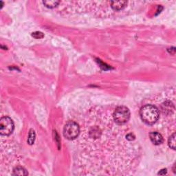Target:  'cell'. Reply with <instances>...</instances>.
<instances>
[{
	"mask_svg": "<svg viewBox=\"0 0 176 176\" xmlns=\"http://www.w3.org/2000/svg\"><path fill=\"white\" fill-rule=\"evenodd\" d=\"M140 118L144 123L151 125L156 123L160 117V112L153 105H146L140 111Z\"/></svg>",
	"mask_w": 176,
	"mask_h": 176,
	"instance_id": "1",
	"label": "cell"
},
{
	"mask_svg": "<svg viewBox=\"0 0 176 176\" xmlns=\"http://www.w3.org/2000/svg\"><path fill=\"white\" fill-rule=\"evenodd\" d=\"M113 117L114 121L118 125H124L127 123L130 118V112L127 107H118L114 111Z\"/></svg>",
	"mask_w": 176,
	"mask_h": 176,
	"instance_id": "2",
	"label": "cell"
},
{
	"mask_svg": "<svg viewBox=\"0 0 176 176\" xmlns=\"http://www.w3.org/2000/svg\"><path fill=\"white\" fill-rule=\"evenodd\" d=\"M80 133L79 125L74 121L68 122L64 126L63 136L68 140H75Z\"/></svg>",
	"mask_w": 176,
	"mask_h": 176,
	"instance_id": "3",
	"label": "cell"
},
{
	"mask_svg": "<svg viewBox=\"0 0 176 176\" xmlns=\"http://www.w3.org/2000/svg\"><path fill=\"white\" fill-rule=\"evenodd\" d=\"M14 128V123L10 117L3 116L0 119V133L1 136H10L13 132Z\"/></svg>",
	"mask_w": 176,
	"mask_h": 176,
	"instance_id": "4",
	"label": "cell"
},
{
	"mask_svg": "<svg viewBox=\"0 0 176 176\" xmlns=\"http://www.w3.org/2000/svg\"><path fill=\"white\" fill-rule=\"evenodd\" d=\"M149 137L151 141L153 142L155 145H159V144H162L164 139L162 135L160 133L157 132V131H152L149 133Z\"/></svg>",
	"mask_w": 176,
	"mask_h": 176,
	"instance_id": "5",
	"label": "cell"
},
{
	"mask_svg": "<svg viewBox=\"0 0 176 176\" xmlns=\"http://www.w3.org/2000/svg\"><path fill=\"white\" fill-rule=\"evenodd\" d=\"M127 4V1H111V7L114 10H121L125 8Z\"/></svg>",
	"mask_w": 176,
	"mask_h": 176,
	"instance_id": "6",
	"label": "cell"
},
{
	"mask_svg": "<svg viewBox=\"0 0 176 176\" xmlns=\"http://www.w3.org/2000/svg\"><path fill=\"white\" fill-rule=\"evenodd\" d=\"M13 175H28L26 170L21 166H17L13 169Z\"/></svg>",
	"mask_w": 176,
	"mask_h": 176,
	"instance_id": "7",
	"label": "cell"
},
{
	"mask_svg": "<svg viewBox=\"0 0 176 176\" xmlns=\"http://www.w3.org/2000/svg\"><path fill=\"white\" fill-rule=\"evenodd\" d=\"M43 3L46 7H48V8H54L59 5L60 1H55V0H50V1H43Z\"/></svg>",
	"mask_w": 176,
	"mask_h": 176,
	"instance_id": "8",
	"label": "cell"
},
{
	"mask_svg": "<svg viewBox=\"0 0 176 176\" xmlns=\"http://www.w3.org/2000/svg\"><path fill=\"white\" fill-rule=\"evenodd\" d=\"M176 136H175V133H174L172 136L169 137L168 140V144L170 148L173 149V150L175 149V144H176Z\"/></svg>",
	"mask_w": 176,
	"mask_h": 176,
	"instance_id": "9",
	"label": "cell"
},
{
	"mask_svg": "<svg viewBox=\"0 0 176 176\" xmlns=\"http://www.w3.org/2000/svg\"><path fill=\"white\" fill-rule=\"evenodd\" d=\"M172 106H173V104H172L171 103H169V102H165V103H163L162 105L163 112L164 113H165L166 112H168L169 113L171 112Z\"/></svg>",
	"mask_w": 176,
	"mask_h": 176,
	"instance_id": "10",
	"label": "cell"
},
{
	"mask_svg": "<svg viewBox=\"0 0 176 176\" xmlns=\"http://www.w3.org/2000/svg\"><path fill=\"white\" fill-rule=\"evenodd\" d=\"M35 140V133L34 130L32 129H30L29 132V135H28V143L29 144H32L34 143Z\"/></svg>",
	"mask_w": 176,
	"mask_h": 176,
	"instance_id": "11",
	"label": "cell"
},
{
	"mask_svg": "<svg viewBox=\"0 0 176 176\" xmlns=\"http://www.w3.org/2000/svg\"><path fill=\"white\" fill-rule=\"evenodd\" d=\"M32 36L35 39H42V38H43V37H44V35L41 32H39V31H37V32H32Z\"/></svg>",
	"mask_w": 176,
	"mask_h": 176,
	"instance_id": "12",
	"label": "cell"
},
{
	"mask_svg": "<svg viewBox=\"0 0 176 176\" xmlns=\"http://www.w3.org/2000/svg\"><path fill=\"white\" fill-rule=\"evenodd\" d=\"M126 138H127L128 140H129V141H132V140H133L135 139V136L131 133H128V134L126 136Z\"/></svg>",
	"mask_w": 176,
	"mask_h": 176,
	"instance_id": "13",
	"label": "cell"
},
{
	"mask_svg": "<svg viewBox=\"0 0 176 176\" xmlns=\"http://www.w3.org/2000/svg\"><path fill=\"white\" fill-rule=\"evenodd\" d=\"M166 174V169H162L158 173V175H165Z\"/></svg>",
	"mask_w": 176,
	"mask_h": 176,
	"instance_id": "14",
	"label": "cell"
}]
</instances>
